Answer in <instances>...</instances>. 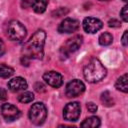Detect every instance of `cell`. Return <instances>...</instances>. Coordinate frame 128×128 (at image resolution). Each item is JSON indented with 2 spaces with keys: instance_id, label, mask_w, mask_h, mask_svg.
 <instances>
[{
  "instance_id": "83f0119b",
  "label": "cell",
  "mask_w": 128,
  "mask_h": 128,
  "mask_svg": "<svg viewBox=\"0 0 128 128\" xmlns=\"http://www.w3.org/2000/svg\"><path fill=\"white\" fill-rule=\"evenodd\" d=\"M123 1H124V2H127V0H123Z\"/></svg>"
},
{
  "instance_id": "5b68a950",
  "label": "cell",
  "mask_w": 128,
  "mask_h": 128,
  "mask_svg": "<svg viewBox=\"0 0 128 128\" xmlns=\"http://www.w3.org/2000/svg\"><path fill=\"white\" fill-rule=\"evenodd\" d=\"M83 42V37L81 35H75L72 38L68 39L66 43L60 49V55L62 57H68L71 53L75 52L80 48Z\"/></svg>"
},
{
  "instance_id": "603a6c76",
  "label": "cell",
  "mask_w": 128,
  "mask_h": 128,
  "mask_svg": "<svg viewBox=\"0 0 128 128\" xmlns=\"http://www.w3.org/2000/svg\"><path fill=\"white\" fill-rule=\"evenodd\" d=\"M108 24H109L110 27H120V26H121L120 22H119L118 20H116V19H111V20H109Z\"/></svg>"
},
{
  "instance_id": "52a82bcc",
  "label": "cell",
  "mask_w": 128,
  "mask_h": 128,
  "mask_svg": "<svg viewBox=\"0 0 128 128\" xmlns=\"http://www.w3.org/2000/svg\"><path fill=\"white\" fill-rule=\"evenodd\" d=\"M85 91V85L82 81L78 80V79H74L72 81H70L67 86H66V96L69 98H73V97H78L80 96L83 92Z\"/></svg>"
},
{
  "instance_id": "6da1fadb",
  "label": "cell",
  "mask_w": 128,
  "mask_h": 128,
  "mask_svg": "<svg viewBox=\"0 0 128 128\" xmlns=\"http://www.w3.org/2000/svg\"><path fill=\"white\" fill-rule=\"evenodd\" d=\"M46 33L44 30L39 29L37 30L31 38L24 44L22 49V57L27 59H42L43 57V48L45 44Z\"/></svg>"
},
{
  "instance_id": "d6986e66",
  "label": "cell",
  "mask_w": 128,
  "mask_h": 128,
  "mask_svg": "<svg viewBox=\"0 0 128 128\" xmlns=\"http://www.w3.org/2000/svg\"><path fill=\"white\" fill-rule=\"evenodd\" d=\"M18 100L21 103H30L34 100V94L32 92H29V91L24 92L18 96Z\"/></svg>"
},
{
  "instance_id": "7402d4cb",
  "label": "cell",
  "mask_w": 128,
  "mask_h": 128,
  "mask_svg": "<svg viewBox=\"0 0 128 128\" xmlns=\"http://www.w3.org/2000/svg\"><path fill=\"white\" fill-rule=\"evenodd\" d=\"M7 99V93L6 90L2 87H0V102H3Z\"/></svg>"
},
{
  "instance_id": "ba28073f",
  "label": "cell",
  "mask_w": 128,
  "mask_h": 128,
  "mask_svg": "<svg viewBox=\"0 0 128 128\" xmlns=\"http://www.w3.org/2000/svg\"><path fill=\"white\" fill-rule=\"evenodd\" d=\"M1 114L5 120L14 121L20 117L21 113L16 106L9 103H5V104H2L1 106Z\"/></svg>"
},
{
  "instance_id": "44dd1931",
  "label": "cell",
  "mask_w": 128,
  "mask_h": 128,
  "mask_svg": "<svg viewBox=\"0 0 128 128\" xmlns=\"http://www.w3.org/2000/svg\"><path fill=\"white\" fill-rule=\"evenodd\" d=\"M87 109H88V111H89L90 113H95V112L97 111L98 107H97V105L94 104L93 102H89V103H87Z\"/></svg>"
},
{
  "instance_id": "9a60e30c",
  "label": "cell",
  "mask_w": 128,
  "mask_h": 128,
  "mask_svg": "<svg viewBox=\"0 0 128 128\" xmlns=\"http://www.w3.org/2000/svg\"><path fill=\"white\" fill-rule=\"evenodd\" d=\"M115 87L117 88V90L122 91L124 93H127L128 91V85H127V74L122 75L121 77H119L115 83Z\"/></svg>"
},
{
  "instance_id": "4fadbf2b",
  "label": "cell",
  "mask_w": 128,
  "mask_h": 128,
  "mask_svg": "<svg viewBox=\"0 0 128 128\" xmlns=\"http://www.w3.org/2000/svg\"><path fill=\"white\" fill-rule=\"evenodd\" d=\"M99 126H100V119L97 116L88 117L81 123V127L84 128H97Z\"/></svg>"
},
{
  "instance_id": "7c38bea8",
  "label": "cell",
  "mask_w": 128,
  "mask_h": 128,
  "mask_svg": "<svg viewBox=\"0 0 128 128\" xmlns=\"http://www.w3.org/2000/svg\"><path fill=\"white\" fill-rule=\"evenodd\" d=\"M7 86H8L10 91L18 92V91H21V90H25L28 87V84H27V81L23 77L18 76V77H15V78L9 80Z\"/></svg>"
},
{
  "instance_id": "cb8c5ba5",
  "label": "cell",
  "mask_w": 128,
  "mask_h": 128,
  "mask_svg": "<svg viewBox=\"0 0 128 128\" xmlns=\"http://www.w3.org/2000/svg\"><path fill=\"white\" fill-rule=\"evenodd\" d=\"M127 33H128L127 30L124 31V34L122 36V44H123V46H127V44H128V41H127Z\"/></svg>"
},
{
  "instance_id": "e0dca14e",
  "label": "cell",
  "mask_w": 128,
  "mask_h": 128,
  "mask_svg": "<svg viewBox=\"0 0 128 128\" xmlns=\"http://www.w3.org/2000/svg\"><path fill=\"white\" fill-rule=\"evenodd\" d=\"M99 44L102 46H108L112 43L113 41V36L112 34L108 33V32H104L99 36Z\"/></svg>"
},
{
  "instance_id": "8fae6325",
  "label": "cell",
  "mask_w": 128,
  "mask_h": 128,
  "mask_svg": "<svg viewBox=\"0 0 128 128\" xmlns=\"http://www.w3.org/2000/svg\"><path fill=\"white\" fill-rule=\"evenodd\" d=\"M43 80L48 85H50L51 87H54V88H59L63 83L62 75L56 71H48V72L44 73Z\"/></svg>"
},
{
  "instance_id": "3957f363",
  "label": "cell",
  "mask_w": 128,
  "mask_h": 128,
  "mask_svg": "<svg viewBox=\"0 0 128 128\" xmlns=\"http://www.w3.org/2000/svg\"><path fill=\"white\" fill-rule=\"evenodd\" d=\"M29 119L30 121L35 124V125H41L44 123V121L46 120L47 117V109L46 106L42 103V102H36L34 103L30 109H29V113H28Z\"/></svg>"
},
{
  "instance_id": "9c48e42d",
  "label": "cell",
  "mask_w": 128,
  "mask_h": 128,
  "mask_svg": "<svg viewBox=\"0 0 128 128\" xmlns=\"http://www.w3.org/2000/svg\"><path fill=\"white\" fill-rule=\"evenodd\" d=\"M82 25H83L84 31L87 33H91V34L98 32L103 27L102 21L94 17H86L83 20Z\"/></svg>"
},
{
  "instance_id": "7a4b0ae2",
  "label": "cell",
  "mask_w": 128,
  "mask_h": 128,
  "mask_svg": "<svg viewBox=\"0 0 128 128\" xmlns=\"http://www.w3.org/2000/svg\"><path fill=\"white\" fill-rule=\"evenodd\" d=\"M106 68L97 58H91L83 68L84 78L90 83L101 81L106 76Z\"/></svg>"
},
{
  "instance_id": "4316f807",
  "label": "cell",
  "mask_w": 128,
  "mask_h": 128,
  "mask_svg": "<svg viewBox=\"0 0 128 128\" xmlns=\"http://www.w3.org/2000/svg\"><path fill=\"white\" fill-rule=\"evenodd\" d=\"M99 1H107V0H99Z\"/></svg>"
},
{
  "instance_id": "484cf974",
  "label": "cell",
  "mask_w": 128,
  "mask_h": 128,
  "mask_svg": "<svg viewBox=\"0 0 128 128\" xmlns=\"http://www.w3.org/2000/svg\"><path fill=\"white\" fill-rule=\"evenodd\" d=\"M4 52H5V44H4V42L0 39V56L3 55Z\"/></svg>"
},
{
  "instance_id": "277c9868",
  "label": "cell",
  "mask_w": 128,
  "mask_h": 128,
  "mask_svg": "<svg viewBox=\"0 0 128 128\" xmlns=\"http://www.w3.org/2000/svg\"><path fill=\"white\" fill-rule=\"evenodd\" d=\"M26 28L24 25L17 21V20H12L7 27V36L10 40L12 41H21L25 38L26 36Z\"/></svg>"
},
{
  "instance_id": "ac0fdd59",
  "label": "cell",
  "mask_w": 128,
  "mask_h": 128,
  "mask_svg": "<svg viewBox=\"0 0 128 128\" xmlns=\"http://www.w3.org/2000/svg\"><path fill=\"white\" fill-rule=\"evenodd\" d=\"M101 101H102L103 105H105L107 107H110V106H113L114 105L113 97L111 96V94H110L109 91H104L101 94Z\"/></svg>"
},
{
  "instance_id": "8992f818",
  "label": "cell",
  "mask_w": 128,
  "mask_h": 128,
  "mask_svg": "<svg viewBox=\"0 0 128 128\" xmlns=\"http://www.w3.org/2000/svg\"><path fill=\"white\" fill-rule=\"evenodd\" d=\"M81 114V106L78 102H70L63 109V117L65 120L75 122Z\"/></svg>"
},
{
  "instance_id": "30bf717a",
  "label": "cell",
  "mask_w": 128,
  "mask_h": 128,
  "mask_svg": "<svg viewBox=\"0 0 128 128\" xmlns=\"http://www.w3.org/2000/svg\"><path fill=\"white\" fill-rule=\"evenodd\" d=\"M80 23L73 18H65L59 25L58 31L60 33H73L79 29Z\"/></svg>"
},
{
  "instance_id": "ffe728a7",
  "label": "cell",
  "mask_w": 128,
  "mask_h": 128,
  "mask_svg": "<svg viewBox=\"0 0 128 128\" xmlns=\"http://www.w3.org/2000/svg\"><path fill=\"white\" fill-rule=\"evenodd\" d=\"M120 16L124 22H128V6L127 5H125L122 8V10L120 12Z\"/></svg>"
},
{
  "instance_id": "2e32d148",
  "label": "cell",
  "mask_w": 128,
  "mask_h": 128,
  "mask_svg": "<svg viewBox=\"0 0 128 128\" xmlns=\"http://www.w3.org/2000/svg\"><path fill=\"white\" fill-rule=\"evenodd\" d=\"M14 74V69L6 64H0V77L9 78Z\"/></svg>"
},
{
  "instance_id": "5bb4252c",
  "label": "cell",
  "mask_w": 128,
  "mask_h": 128,
  "mask_svg": "<svg viewBox=\"0 0 128 128\" xmlns=\"http://www.w3.org/2000/svg\"><path fill=\"white\" fill-rule=\"evenodd\" d=\"M47 4H48L47 0H33L31 6L36 13H43L46 10Z\"/></svg>"
},
{
  "instance_id": "d4e9b609",
  "label": "cell",
  "mask_w": 128,
  "mask_h": 128,
  "mask_svg": "<svg viewBox=\"0 0 128 128\" xmlns=\"http://www.w3.org/2000/svg\"><path fill=\"white\" fill-rule=\"evenodd\" d=\"M44 88H45V87L43 86L42 83H37V84L35 85V89H36L38 92H42V91H44V90H45Z\"/></svg>"
}]
</instances>
